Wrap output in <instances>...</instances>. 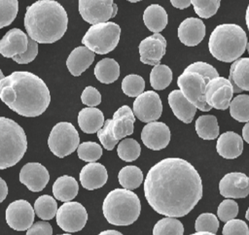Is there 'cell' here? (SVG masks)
Segmentation results:
<instances>
[{
    "mask_svg": "<svg viewBox=\"0 0 249 235\" xmlns=\"http://www.w3.org/2000/svg\"><path fill=\"white\" fill-rule=\"evenodd\" d=\"M202 182L198 172L187 160L167 157L148 171L144 195L160 215L180 218L189 214L201 199Z\"/></svg>",
    "mask_w": 249,
    "mask_h": 235,
    "instance_id": "6da1fadb",
    "label": "cell"
},
{
    "mask_svg": "<svg viewBox=\"0 0 249 235\" xmlns=\"http://www.w3.org/2000/svg\"><path fill=\"white\" fill-rule=\"evenodd\" d=\"M0 99L22 117L42 115L50 105L51 93L45 82L28 71H15L0 82Z\"/></svg>",
    "mask_w": 249,
    "mask_h": 235,
    "instance_id": "7a4b0ae2",
    "label": "cell"
},
{
    "mask_svg": "<svg viewBox=\"0 0 249 235\" xmlns=\"http://www.w3.org/2000/svg\"><path fill=\"white\" fill-rule=\"evenodd\" d=\"M68 16L54 0H38L26 8L24 27L29 38L41 44H53L65 34Z\"/></svg>",
    "mask_w": 249,
    "mask_h": 235,
    "instance_id": "3957f363",
    "label": "cell"
},
{
    "mask_svg": "<svg viewBox=\"0 0 249 235\" xmlns=\"http://www.w3.org/2000/svg\"><path fill=\"white\" fill-rule=\"evenodd\" d=\"M247 35L237 24H219L210 34L208 49L213 57L223 62H234L245 51Z\"/></svg>",
    "mask_w": 249,
    "mask_h": 235,
    "instance_id": "277c9868",
    "label": "cell"
},
{
    "mask_svg": "<svg viewBox=\"0 0 249 235\" xmlns=\"http://www.w3.org/2000/svg\"><path fill=\"white\" fill-rule=\"evenodd\" d=\"M102 211L109 223L119 226L129 225L138 218L141 204L133 191L125 188H115L106 195Z\"/></svg>",
    "mask_w": 249,
    "mask_h": 235,
    "instance_id": "5b68a950",
    "label": "cell"
},
{
    "mask_svg": "<svg viewBox=\"0 0 249 235\" xmlns=\"http://www.w3.org/2000/svg\"><path fill=\"white\" fill-rule=\"evenodd\" d=\"M27 150V138L15 120L0 117V170L16 165Z\"/></svg>",
    "mask_w": 249,
    "mask_h": 235,
    "instance_id": "8992f818",
    "label": "cell"
},
{
    "mask_svg": "<svg viewBox=\"0 0 249 235\" xmlns=\"http://www.w3.org/2000/svg\"><path fill=\"white\" fill-rule=\"evenodd\" d=\"M121 27L112 21L91 25L82 38V44L97 54L112 51L118 45Z\"/></svg>",
    "mask_w": 249,
    "mask_h": 235,
    "instance_id": "52a82bcc",
    "label": "cell"
},
{
    "mask_svg": "<svg viewBox=\"0 0 249 235\" xmlns=\"http://www.w3.org/2000/svg\"><path fill=\"white\" fill-rule=\"evenodd\" d=\"M79 145V133L72 123L62 121L52 128L48 138V146L55 156L65 157L78 149Z\"/></svg>",
    "mask_w": 249,
    "mask_h": 235,
    "instance_id": "ba28073f",
    "label": "cell"
},
{
    "mask_svg": "<svg viewBox=\"0 0 249 235\" xmlns=\"http://www.w3.org/2000/svg\"><path fill=\"white\" fill-rule=\"evenodd\" d=\"M177 84L183 95L196 109L203 112H208L212 109L205 100L206 82L200 75L183 72L177 79Z\"/></svg>",
    "mask_w": 249,
    "mask_h": 235,
    "instance_id": "9c48e42d",
    "label": "cell"
},
{
    "mask_svg": "<svg viewBox=\"0 0 249 235\" xmlns=\"http://www.w3.org/2000/svg\"><path fill=\"white\" fill-rule=\"evenodd\" d=\"M117 12L118 7L113 0H79V13L91 25L108 22Z\"/></svg>",
    "mask_w": 249,
    "mask_h": 235,
    "instance_id": "30bf717a",
    "label": "cell"
},
{
    "mask_svg": "<svg viewBox=\"0 0 249 235\" xmlns=\"http://www.w3.org/2000/svg\"><path fill=\"white\" fill-rule=\"evenodd\" d=\"M56 223L65 232H78L88 220L86 208L79 202L69 201L62 204L56 213Z\"/></svg>",
    "mask_w": 249,
    "mask_h": 235,
    "instance_id": "8fae6325",
    "label": "cell"
},
{
    "mask_svg": "<svg viewBox=\"0 0 249 235\" xmlns=\"http://www.w3.org/2000/svg\"><path fill=\"white\" fill-rule=\"evenodd\" d=\"M132 112L142 122H153L160 118L162 112V104L156 91H144L133 101Z\"/></svg>",
    "mask_w": 249,
    "mask_h": 235,
    "instance_id": "7c38bea8",
    "label": "cell"
},
{
    "mask_svg": "<svg viewBox=\"0 0 249 235\" xmlns=\"http://www.w3.org/2000/svg\"><path fill=\"white\" fill-rule=\"evenodd\" d=\"M233 89L229 80L218 77L206 84L205 100L211 108L226 110L232 100Z\"/></svg>",
    "mask_w": 249,
    "mask_h": 235,
    "instance_id": "4fadbf2b",
    "label": "cell"
},
{
    "mask_svg": "<svg viewBox=\"0 0 249 235\" xmlns=\"http://www.w3.org/2000/svg\"><path fill=\"white\" fill-rule=\"evenodd\" d=\"M35 212L30 203L19 199L12 202L6 209V221L17 231L28 230L34 221Z\"/></svg>",
    "mask_w": 249,
    "mask_h": 235,
    "instance_id": "5bb4252c",
    "label": "cell"
},
{
    "mask_svg": "<svg viewBox=\"0 0 249 235\" xmlns=\"http://www.w3.org/2000/svg\"><path fill=\"white\" fill-rule=\"evenodd\" d=\"M138 49L140 61L144 64L156 66L160 64V61L165 54L166 40L161 34L155 33L143 39Z\"/></svg>",
    "mask_w": 249,
    "mask_h": 235,
    "instance_id": "9a60e30c",
    "label": "cell"
},
{
    "mask_svg": "<svg viewBox=\"0 0 249 235\" xmlns=\"http://www.w3.org/2000/svg\"><path fill=\"white\" fill-rule=\"evenodd\" d=\"M19 182L29 190L39 192L43 190L50 180L47 168L39 162H28L24 164L19 172Z\"/></svg>",
    "mask_w": 249,
    "mask_h": 235,
    "instance_id": "2e32d148",
    "label": "cell"
},
{
    "mask_svg": "<svg viewBox=\"0 0 249 235\" xmlns=\"http://www.w3.org/2000/svg\"><path fill=\"white\" fill-rule=\"evenodd\" d=\"M170 130L168 126L160 121L147 123L141 131V140L150 150L160 151L167 147L170 141Z\"/></svg>",
    "mask_w": 249,
    "mask_h": 235,
    "instance_id": "e0dca14e",
    "label": "cell"
},
{
    "mask_svg": "<svg viewBox=\"0 0 249 235\" xmlns=\"http://www.w3.org/2000/svg\"><path fill=\"white\" fill-rule=\"evenodd\" d=\"M219 190L225 198H245L249 194V178L241 172L228 173L221 179Z\"/></svg>",
    "mask_w": 249,
    "mask_h": 235,
    "instance_id": "ac0fdd59",
    "label": "cell"
},
{
    "mask_svg": "<svg viewBox=\"0 0 249 235\" xmlns=\"http://www.w3.org/2000/svg\"><path fill=\"white\" fill-rule=\"evenodd\" d=\"M28 39L29 37L22 30L10 29L0 40V53L8 58L24 53L28 48Z\"/></svg>",
    "mask_w": 249,
    "mask_h": 235,
    "instance_id": "d6986e66",
    "label": "cell"
},
{
    "mask_svg": "<svg viewBox=\"0 0 249 235\" xmlns=\"http://www.w3.org/2000/svg\"><path fill=\"white\" fill-rule=\"evenodd\" d=\"M177 33L182 44L188 47H195L204 38L205 25L197 17H187L180 23Z\"/></svg>",
    "mask_w": 249,
    "mask_h": 235,
    "instance_id": "ffe728a7",
    "label": "cell"
},
{
    "mask_svg": "<svg viewBox=\"0 0 249 235\" xmlns=\"http://www.w3.org/2000/svg\"><path fill=\"white\" fill-rule=\"evenodd\" d=\"M81 185L84 188L93 190L102 187L108 179L106 168L98 162H91L85 165L79 175Z\"/></svg>",
    "mask_w": 249,
    "mask_h": 235,
    "instance_id": "44dd1931",
    "label": "cell"
},
{
    "mask_svg": "<svg viewBox=\"0 0 249 235\" xmlns=\"http://www.w3.org/2000/svg\"><path fill=\"white\" fill-rule=\"evenodd\" d=\"M216 150L219 155L226 159L236 158L242 153L243 140L237 133L227 131L218 137Z\"/></svg>",
    "mask_w": 249,
    "mask_h": 235,
    "instance_id": "7402d4cb",
    "label": "cell"
},
{
    "mask_svg": "<svg viewBox=\"0 0 249 235\" xmlns=\"http://www.w3.org/2000/svg\"><path fill=\"white\" fill-rule=\"evenodd\" d=\"M168 104L175 117L184 123H191L196 108L183 95L180 89L172 90L168 94Z\"/></svg>",
    "mask_w": 249,
    "mask_h": 235,
    "instance_id": "603a6c76",
    "label": "cell"
},
{
    "mask_svg": "<svg viewBox=\"0 0 249 235\" xmlns=\"http://www.w3.org/2000/svg\"><path fill=\"white\" fill-rule=\"evenodd\" d=\"M135 121V116L132 110L124 105L119 108L113 116L112 130L115 138L119 141L125 136L133 133V124Z\"/></svg>",
    "mask_w": 249,
    "mask_h": 235,
    "instance_id": "cb8c5ba5",
    "label": "cell"
},
{
    "mask_svg": "<svg viewBox=\"0 0 249 235\" xmlns=\"http://www.w3.org/2000/svg\"><path fill=\"white\" fill-rule=\"evenodd\" d=\"M228 80L232 86L233 93H239L242 90L249 91V57L238 58L232 62Z\"/></svg>",
    "mask_w": 249,
    "mask_h": 235,
    "instance_id": "d4e9b609",
    "label": "cell"
},
{
    "mask_svg": "<svg viewBox=\"0 0 249 235\" xmlns=\"http://www.w3.org/2000/svg\"><path fill=\"white\" fill-rule=\"evenodd\" d=\"M94 52L85 46L75 48L66 60V66L71 75L78 77L85 72L93 62Z\"/></svg>",
    "mask_w": 249,
    "mask_h": 235,
    "instance_id": "484cf974",
    "label": "cell"
},
{
    "mask_svg": "<svg viewBox=\"0 0 249 235\" xmlns=\"http://www.w3.org/2000/svg\"><path fill=\"white\" fill-rule=\"evenodd\" d=\"M104 115L97 108H84L78 114V124L83 132L97 133L104 125Z\"/></svg>",
    "mask_w": 249,
    "mask_h": 235,
    "instance_id": "4316f807",
    "label": "cell"
},
{
    "mask_svg": "<svg viewBox=\"0 0 249 235\" xmlns=\"http://www.w3.org/2000/svg\"><path fill=\"white\" fill-rule=\"evenodd\" d=\"M143 21L146 27L155 33H160L167 25L168 17L166 11L158 4L148 6L143 13Z\"/></svg>",
    "mask_w": 249,
    "mask_h": 235,
    "instance_id": "83f0119b",
    "label": "cell"
},
{
    "mask_svg": "<svg viewBox=\"0 0 249 235\" xmlns=\"http://www.w3.org/2000/svg\"><path fill=\"white\" fill-rule=\"evenodd\" d=\"M79 190V185L75 178L71 176H61L53 185V194L54 198L62 202H69L74 199Z\"/></svg>",
    "mask_w": 249,
    "mask_h": 235,
    "instance_id": "f1b7e54d",
    "label": "cell"
},
{
    "mask_svg": "<svg viewBox=\"0 0 249 235\" xmlns=\"http://www.w3.org/2000/svg\"><path fill=\"white\" fill-rule=\"evenodd\" d=\"M93 73L100 83L112 84L120 76V65L113 58H103L96 63Z\"/></svg>",
    "mask_w": 249,
    "mask_h": 235,
    "instance_id": "f546056e",
    "label": "cell"
},
{
    "mask_svg": "<svg viewBox=\"0 0 249 235\" xmlns=\"http://www.w3.org/2000/svg\"><path fill=\"white\" fill-rule=\"evenodd\" d=\"M196 132L203 140H214L219 136V124L213 115H202L198 117L195 124Z\"/></svg>",
    "mask_w": 249,
    "mask_h": 235,
    "instance_id": "4dcf8cb0",
    "label": "cell"
},
{
    "mask_svg": "<svg viewBox=\"0 0 249 235\" xmlns=\"http://www.w3.org/2000/svg\"><path fill=\"white\" fill-rule=\"evenodd\" d=\"M118 180L124 188L128 190L135 189L139 187L143 182V173L137 166L127 165L120 170Z\"/></svg>",
    "mask_w": 249,
    "mask_h": 235,
    "instance_id": "1f68e13d",
    "label": "cell"
},
{
    "mask_svg": "<svg viewBox=\"0 0 249 235\" xmlns=\"http://www.w3.org/2000/svg\"><path fill=\"white\" fill-rule=\"evenodd\" d=\"M57 204L53 197L48 194L39 196L34 203L35 214L44 220H50L56 216Z\"/></svg>",
    "mask_w": 249,
    "mask_h": 235,
    "instance_id": "d6a6232c",
    "label": "cell"
},
{
    "mask_svg": "<svg viewBox=\"0 0 249 235\" xmlns=\"http://www.w3.org/2000/svg\"><path fill=\"white\" fill-rule=\"evenodd\" d=\"M172 82V71L165 64H158L153 67L150 73L151 86L156 90L166 88Z\"/></svg>",
    "mask_w": 249,
    "mask_h": 235,
    "instance_id": "836d02e7",
    "label": "cell"
},
{
    "mask_svg": "<svg viewBox=\"0 0 249 235\" xmlns=\"http://www.w3.org/2000/svg\"><path fill=\"white\" fill-rule=\"evenodd\" d=\"M230 114L239 122H249V95L235 96L230 104Z\"/></svg>",
    "mask_w": 249,
    "mask_h": 235,
    "instance_id": "e575fe53",
    "label": "cell"
},
{
    "mask_svg": "<svg viewBox=\"0 0 249 235\" xmlns=\"http://www.w3.org/2000/svg\"><path fill=\"white\" fill-rule=\"evenodd\" d=\"M184 226L182 222L174 218H163L160 219L153 228V235H183Z\"/></svg>",
    "mask_w": 249,
    "mask_h": 235,
    "instance_id": "d590c367",
    "label": "cell"
},
{
    "mask_svg": "<svg viewBox=\"0 0 249 235\" xmlns=\"http://www.w3.org/2000/svg\"><path fill=\"white\" fill-rule=\"evenodd\" d=\"M117 152L121 159L126 162H131L139 157L141 148L136 140L132 138H126L118 145Z\"/></svg>",
    "mask_w": 249,
    "mask_h": 235,
    "instance_id": "8d00e7d4",
    "label": "cell"
},
{
    "mask_svg": "<svg viewBox=\"0 0 249 235\" xmlns=\"http://www.w3.org/2000/svg\"><path fill=\"white\" fill-rule=\"evenodd\" d=\"M145 81L136 74H129L123 79L122 89L123 92L129 97H138L144 92Z\"/></svg>",
    "mask_w": 249,
    "mask_h": 235,
    "instance_id": "74e56055",
    "label": "cell"
},
{
    "mask_svg": "<svg viewBox=\"0 0 249 235\" xmlns=\"http://www.w3.org/2000/svg\"><path fill=\"white\" fill-rule=\"evenodd\" d=\"M78 157L89 163L95 162L102 155V148L95 142H83L77 149Z\"/></svg>",
    "mask_w": 249,
    "mask_h": 235,
    "instance_id": "f35d334b",
    "label": "cell"
},
{
    "mask_svg": "<svg viewBox=\"0 0 249 235\" xmlns=\"http://www.w3.org/2000/svg\"><path fill=\"white\" fill-rule=\"evenodd\" d=\"M18 11V0H0V29L10 25Z\"/></svg>",
    "mask_w": 249,
    "mask_h": 235,
    "instance_id": "ab89813d",
    "label": "cell"
},
{
    "mask_svg": "<svg viewBox=\"0 0 249 235\" xmlns=\"http://www.w3.org/2000/svg\"><path fill=\"white\" fill-rule=\"evenodd\" d=\"M219 228L218 218L211 213L200 214L195 222V229L196 232L216 233Z\"/></svg>",
    "mask_w": 249,
    "mask_h": 235,
    "instance_id": "60d3db41",
    "label": "cell"
},
{
    "mask_svg": "<svg viewBox=\"0 0 249 235\" xmlns=\"http://www.w3.org/2000/svg\"><path fill=\"white\" fill-rule=\"evenodd\" d=\"M191 2L196 14L202 18L211 17L220 7L219 0H193Z\"/></svg>",
    "mask_w": 249,
    "mask_h": 235,
    "instance_id": "b9f144b4",
    "label": "cell"
},
{
    "mask_svg": "<svg viewBox=\"0 0 249 235\" xmlns=\"http://www.w3.org/2000/svg\"><path fill=\"white\" fill-rule=\"evenodd\" d=\"M184 72H192L200 75L204 79L206 84L211 80L219 77L217 70L212 65L202 61H196L190 64L185 68Z\"/></svg>",
    "mask_w": 249,
    "mask_h": 235,
    "instance_id": "7bdbcfd3",
    "label": "cell"
},
{
    "mask_svg": "<svg viewBox=\"0 0 249 235\" xmlns=\"http://www.w3.org/2000/svg\"><path fill=\"white\" fill-rule=\"evenodd\" d=\"M97 137L102 144L103 148L107 151H112L118 144V140L115 138L112 130V119L108 118L105 120L102 128L97 131Z\"/></svg>",
    "mask_w": 249,
    "mask_h": 235,
    "instance_id": "ee69618b",
    "label": "cell"
},
{
    "mask_svg": "<svg viewBox=\"0 0 249 235\" xmlns=\"http://www.w3.org/2000/svg\"><path fill=\"white\" fill-rule=\"evenodd\" d=\"M238 214V205L232 199L223 200L217 209L218 218L225 223L233 219Z\"/></svg>",
    "mask_w": 249,
    "mask_h": 235,
    "instance_id": "f6af8a7d",
    "label": "cell"
},
{
    "mask_svg": "<svg viewBox=\"0 0 249 235\" xmlns=\"http://www.w3.org/2000/svg\"><path fill=\"white\" fill-rule=\"evenodd\" d=\"M223 235H249V227L245 221L237 218H233L225 223Z\"/></svg>",
    "mask_w": 249,
    "mask_h": 235,
    "instance_id": "bcb514c9",
    "label": "cell"
},
{
    "mask_svg": "<svg viewBox=\"0 0 249 235\" xmlns=\"http://www.w3.org/2000/svg\"><path fill=\"white\" fill-rule=\"evenodd\" d=\"M82 103L89 108H94L101 103V94L93 86H86L81 94Z\"/></svg>",
    "mask_w": 249,
    "mask_h": 235,
    "instance_id": "7dc6e473",
    "label": "cell"
},
{
    "mask_svg": "<svg viewBox=\"0 0 249 235\" xmlns=\"http://www.w3.org/2000/svg\"><path fill=\"white\" fill-rule=\"evenodd\" d=\"M38 54V43L32 40L31 38L28 39V48L27 50L16 57L13 58V60L18 64H27L35 59V57Z\"/></svg>",
    "mask_w": 249,
    "mask_h": 235,
    "instance_id": "c3c4849f",
    "label": "cell"
},
{
    "mask_svg": "<svg viewBox=\"0 0 249 235\" xmlns=\"http://www.w3.org/2000/svg\"><path fill=\"white\" fill-rule=\"evenodd\" d=\"M26 235H53V228L47 221H37L26 231Z\"/></svg>",
    "mask_w": 249,
    "mask_h": 235,
    "instance_id": "681fc988",
    "label": "cell"
},
{
    "mask_svg": "<svg viewBox=\"0 0 249 235\" xmlns=\"http://www.w3.org/2000/svg\"><path fill=\"white\" fill-rule=\"evenodd\" d=\"M170 3L173 7L183 10L185 8H188L190 5H192V2L190 0H171Z\"/></svg>",
    "mask_w": 249,
    "mask_h": 235,
    "instance_id": "f907efd6",
    "label": "cell"
},
{
    "mask_svg": "<svg viewBox=\"0 0 249 235\" xmlns=\"http://www.w3.org/2000/svg\"><path fill=\"white\" fill-rule=\"evenodd\" d=\"M7 194H8L7 184L2 178H0V203L6 199Z\"/></svg>",
    "mask_w": 249,
    "mask_h": 235,
    "instance_id": "816d5d0a",
    "label": "cell"
},
{
    "mask_svg": "<svg viewBox=\"0 0 249 235\" xmlns=\"http://www.w3.org/2000/svg\"><path fill=\"white\" fill-rule=\"evenodd\" d=\"M242 137L249 144V122H246V124L242 128Z\"/></svg>",
    "mask_w": 249,
    "mask_h": 235,
    "instance_id": "f5cc1de1",
    "label": "cell"
},
{
    "mask_svg": "<svg viewBox=\"0 0 249 235\" xmlns=\"http://www.w3.org/2000/svg\"><path fill=\"white\" fill-rule=\"evenodd\" d=\"M97 235H123L121 232L117 231V230H112V229H109V230H105V231H102L100 232L99 234Z\"/></svg>",
    "mask_w": 249,
    "mask_h": 235,
    "instance_id": "db71d44e",
    "label": "cell"
},
{
    "mask_svg": "<svg viewBox=\"0 0 249 235\" xmlns=\"http://www.w3.org/2000/svg\"><path fill=\"white\" fill-rule=\"evenodd\" d=\"M245 20H246V25H247V28H248V30H249V5L247 6V9H246Z\"/></svg>",
    "mask_w": 249,
    "mask_h": 235,
    "instance_id": "11a10c76",
    "label": "cell"
},
{
    "mask_svg": "<svg viewBox=\"0 0 249 235\" xmlns=\"http://www.w3.org/2000/svg\"><path fill=\"white\" fill-rule=\"evenodd\" d=\"M190 235H216V234L209 233V232H196V233H193V234H190Z\"/></svg>",
    "mask_w": 249,
    "mask_h": 235,
    "instance_id": "9f6ffc18",
    "label": "cell"
},
{
    "mask_svg": "<svg viewBox=\"0 0 249 235\" xmlns=\"http://www.w3.org/2000/svg\"><path fill=\"white\" fill-rule=\"evenodd\" d=\"M245 218H246V219L249 220V207H248V209H247V211L245 213Z\"/></svg>",
    "mask_w": 249,
    "mask_h": 235,
    "instance_id": "6f0895ef",
    "label": "cell"
},
{
    "mask_svg": "<svg viewBox=\"0 0 249 235\" xmlns=\"http://www.w3.org/2000/svg\"><path fill=\"white\" fill-rule=\"evenodd\" d=\"M4 78H5V77H4V74L2 73V71H1V69H0V82H1Z\"/></svg>",
    "mask_w": 249,
    "mask_h": 235,
    "instance_id": "680465c9",
    "label": "cell"
},
{
    "mask_svg": "<svg viewBox=\"0 0 249 235\" xmlns=\"http://www.w3.org/2000/svg\"><path fill=\"white\" fill-rule=\"evenodd\" d=\"M246 50H247V51H248V53H249V42L247 43V47H246Z\"/></svg>",
    "mask_w": 249,
    "mask_h": 235,
    "instance_id": "91938a15",
    "label": "cell"
},
{
    "mask_svg": "<svg viewBox=\"0 0 249 235\" xmlns=\"http://www.w3.org/2000/svg\"><path fill=\"white\" fill-rule=\"evenodd\" d=\"M59 235H71V234H69V233H64V234H59Z\"/></svg>",
    "mask_w": 249,
    "mask_h": 235,
    "instance_id": "94428289",
    "label": "cell"
},
{
    "mask_svg": "<svg viewBox=\"0 0 249 235\" xmlns=\"http://www.w3.org/2000/svg\"><path fill=\"white\" fill-rule=\"evenodd\" d=\"M248 178H249V177H248Z\"/></svg>",
    "mask_w": 249,
    "mask_h": 235,
    "instance_id": "6125c7cd",
    "label": "cell"
}]
</instances>
